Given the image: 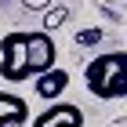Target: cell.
Listing matches in <instances>:
<instances>
[{
	"label": "cell",
	"mask_w": 127,
	"mask_h": 127,
	"mask_svg": "<svg viewBox=\"0 0 127 127\" xmlns=\"http://www.w3.org/2000/svg\"><path fill=\"white\" fill-rule=\"evenodd\" d=\"M58 62L55 36L44 29H15L0 40V76L7 84H26Z\"/></svg>",
	"instance_id": "1"
},
{
	"label": "cell",
	"mask_w": 127,
	"mask_h": 127,
	"mask_svg": "<svg viewBox=\"0 0 127 127\" xmlns=\"http://www.w3.org/2000/svg\"><path fill=\"white\" fill-rule=\"evenodd\" d=\"M84 84L95 98L102 102H116L127 98V51H109V55H95L84 65Z\"/></svg>",
	"instance_id": "2"
},
{
	"label": "cell",
	"mask_w": 127,
	"mask_h": 127,
	"mask_svg": "<svg viewBox=\"0 0 127 127\" xmlns=\"http://www.w3.org/2000/svg\"><path fill=\"white\" fill-rule=\"evenodd\" d=\"M33 127H84V109L76 102H47V109L33 116Z\"/></svg>",
	"instance_id": "3"
},
{
	"label": "cell",
	"mask_w": 127,
	"mask_h": 127,
	"mask_svg": "<svg viewBox=\"0 0 127 127\" xmlns=\"http://www.w3.org/2000/svg\"><path fill=\"white\" fill-rule=\"evenodd\" d=\"M29 124V102L15 91H0V127H26Z\"/></svg>",
	"instance_id": "4"
},
{
	"label": "cell",
	"mask_w": 127,
	"mask_h": 127,
	"mask_svg": "<svg viewBox=\"0 0 127 127\" xmlns=\"http://www.w3.org/2000/svg\"><path fill=\"white\" fill-rule=\"evenodd\" d=\"M36 84H33V91H36L44 102H58L62 98V91L69 87V73L65 69H58V65H51V69H44L40 76H33Z\"/></svg>",
	"instance_id": "5"
},
{
	"label": "cell",
	"mask_w": 127,
	"mask_h": 127,
	"mask_svg": "<svg viewBox=\"0 0 127 127\" xmlns=\"http://www.w3.org/2000/svg\"><path fill=\"white\" fill-rule=\"evenodd\" d=\"M69 22V7H47L44 11V33H55Z\"/></svg>",
	"instance_id": "6"
},
{
	"label": "cell",
	"mask_w": 127,
	"mask_h": 127,
	"mask_svg": "<svg viewBox=\"0 0 127 127\" xmlns=\"http://www.w3.org/2000/svg\"><path fill=\"white\" fill-rule=\"evenodd\" d=\"M105 36V29H102V26H91V29H80L76 33V47H95L98 40Z\"/></svg>",
	"instance_id": "7"
},
{
	"label": "cell",
	"mask_w": 127,
	"mask_h": 127,
	"mask_svg": "<svg viewBox=\"0 0 127 127\" xmlns=\"http://www.w3.org/2000/svg\"><path fill=\"white\" fill-rule=\"evenodd\" d=\"M22 7H26V11H47L51 0H22Z\"/></svg>",
	"instance_id": "8"
}]
</instances>
